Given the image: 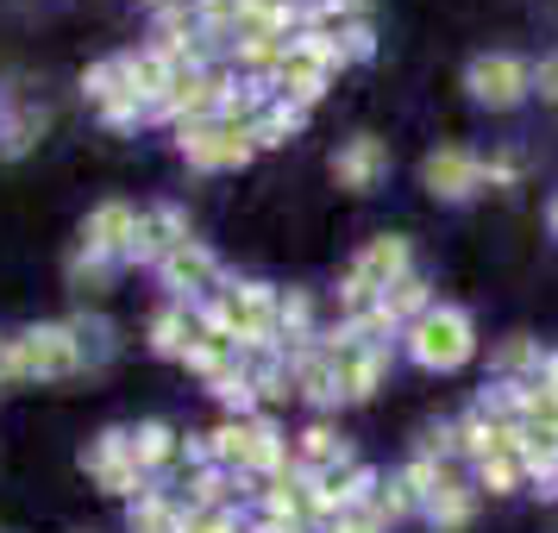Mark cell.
<instances>
[{
    "label": "cell",
    "instance_id": "6da1fadb",
    "mask_svg": "<svg viewBox=\"0 0 558 533\" xmlns=\"http://www.w3.org/2000/svg\"><path fill=\"white\" fill-rule=\"evenodd\" d=\"M402 352L421 371H458V364H471V352H477V327H471L464 307L433 302L414 327H402Z\"/></svg>",
    "mask_w": 558,
    "mask_h": 533
},
{
    "label": "cell",
    "instance_id": "7a4b0ae2",
    "mask_svg": "<svg viewBox=\"0 0 558 533\" xmlns=\"http://www.w3.org/2000/svg\"><path fill=\"white\" fill-rule=\"evenodd\" d=\"M7 358H13V377H76L82 364H88V339H82V327L45 320V327L13 332Z\"/></svg>",
    "mask_w": 558,
    "mask_h": 533
},
{
    "label": "cell",
    "instance_id": "3957f363",
    "mask_svg": "<svg viewBox=\"0 0 558 533\" xmlns=\"http://www.w3.org/2000/svg\"><path fill=\"white\" fill-rule=\"evenodd\" d=\"M464 88H471V101L489 107V113H508V107H521L533 95V63L508 51H483L471 70H464Z\"/></svg>",
    "mask_w": 558,
    "mask_h": 533
},
{
    "label": "cell",
    "instance_id": "277c9868",
    "mask_svg": "<svg viewBox=\"0 0 558 533\" xmlns=\"http://www.w3.org/2000/svg\"><path fill=\"white\" fill-rule=\"evenodd\" d=\"M82 471L95 477V489L107 496H145V471H138V458H132V427H107L88 439V452H82Z\"/></svg>",
    "mask_w": 558,
    "mask_h": 533
},
{
    "label": "cell",
    "instance_id": "5b68a950",
    "mask_svg": "<svg viewBox=\"0 0 558 533\" xmlns=\"http://www.w3.org/2000/svg\"><path fill=\"white\" fill-rule=\"evenodd\" d=\"M227 88H232V76H220V70H189V76L170 82V95L151 107V120H170V126H202V120H220Z\"/></svg>",
    "mask_w": 558,
    "mask_h": 533
},
{
    "label": "cell",
    "instance_id": "8992f818",
    "mask_svg": "<svg viewBox=\"0 0 558 533\" xmlns=\"http://www.w3.org/2000/svg\"><path fill=\"white\" fill-rule=\"evenodd\" d=\"M177 152L189 157L195 170H245L257 157V145H252V132L202 120V126H177Z\"/></svg>",
    "mask_w": 558,
    "mask_h": 533
},
{
    "label": "cell",
    "instance_id": "52a82bcc",
    "mask_svg": "<svg viewBox=\"0 0 558 533\" xmlns=\"http://www.w3.org/2000/svg\"><path fill=\"white\" fill-rule=\"evenodd\" d=\"M157 282H163L182 307H195V302H207V295H220V257L207 252L202 239H182V245H170V257L157 264Z\"/></svg>",
    "mask_w": 558,
    "mask_h": 533
},
{
    "label": "cell",
    "instance_id": "ba28073f",
    "mask_svg": "<svg viewBox=\"0 0 558 533\" xmlns=\"http://www.w3.org/2000/svg\"><path fill=\"white\" fill-rule=\"evenodd\" d=\"M421 182H427L433 202H471L483 189V157L464 152V145H439V152L421 163Z\"/></svg>",
    "mask_w": 558,
    "mask_h": 533
},
{
    "label": "cell",
    "instance_id": "9c48e42d",
    "mask_svg": "<svg viewBox=\"0 0 558 533\" xmlns=\"http://www.w3.org/2000/svg\"><path fill=\"white\" fill-rule=\"evenodd\" d=\"M383 177H389V145H383L377 132H357V138H345V145L332 152V182H339V189L364 195V189H377Z\"/></svg>",
    "mask_w": 558,
    "mask_h": 533
},
{
    "label": "cell",
    "instance_id": "30bf717a",
    "mask_svg": "<svg viewBox=\"0 0 558 533\" xmlns=\"http://www.w3.org/2000/svg\"><path fill=\"white\" fill-rule=\"evenodd\" d=\"M138 207H126V202H101L88 220H82V245L76 252H88V257H107V264H120V252L132 245V232H138Z\"/></svg>",
    "mask_w": 558,
    "mask_h": 533
},
{
    "label": "cell",
    "instance_id": "8fae6325",
    "mask_svg": "<svg viewBox=\"0 0 558 533\" xmlns=\"http://www.w3.org/2000/svg\"><path fill=\"white\" fill-rule=\"evenodd\" d=\"M289 464H295L289 433H282L270 414H252V421H245V477L252 483H277Z\"/></svg>",
    "mask_w": 558,
    "mask_h": 533
},
{
    "label": "cell",
    "instance_id": "7c38bea8",
    "mask_svg": "<svg viewBox=\"0 0 558 533\" xmlns=\"http://www.w3.org/2000/svg\"><path fill=\"white\" fill-rule=\"evenodd\" d=\"M282 364H289V377H295V396H307L314 408H339V371H332V358L320 352V339L282 352Z\"/></svg>",
    "mask_w": 558,
    "mask_h": 533
},
{
    "label": "cell",
    "instance_id": "4fadbf2b",
    "mask_svg": "<svg viewBox=\"0 0 558 533\" xmlns=\"http://www.w3.org/2000/svg\"><path fill=\"white\" fill-rule=\"evenodd\" d=\"M352 270H364V277L377 282V289H389V282L414 277V245H408L402 232H377V239H371V245L357 252Z\"/></svg>",
    "mask_w": 558,
    "mask_h": 533
},
{
    "label": "cell",
    "instance_id": "5bb4252c",
    "mask_svg": "<svg viewBox=\"0 0 558 533\" xmlns=\"http://www.w3.org/2000/svg\"><path fill=\"white\" fill-rule=\"evenodd\" d=\"M332 371H339V402H371L389 377V346H364V352L339 358Z\"/></svg>",
    "mask_w": 558,
    "mask_h": 533
},
{
    "label": "cell",
    "instance_id": "9a60e30c",
    "mask_svg": "<svg viewBox=\"0 0 558 533\" xmlns=\"http://www.w3.org/2000/svg\"><path fill=\"white\" fill-rule=\"evenodd\" d=\"M421 514L433 521V533H464V528H471V514H477V483L446 477L427 502H421Z\"/></svg>",
    "mask_w": 558,
    "mask_h": 533
},
{
    "label": "cell",
    "instance_id": "2e32d148",
    "mask_svg": "<svg viewBox=\"0 0 558 533\" xmlns=\"http://www.w3.org/2000/svg\"><path fill=\"white\" fill-rule=\"evenodd\" d=\"M120 70H126L132 101H145V113H151V107L170 95V82H177V70H170V63H163L151 45H145V51H126V57H120Z\"/></svg>",
    "mask_w": 558,
    "mask_h": 533
},
{
    "label": "cell",
    "instance_id": "e0dca14e",
    "mask_svg": "<svg viewBox=\"0 0 558 533\" xmlns=\"http://www.w3.org/2000/svg\"><path fill=\"white\" fill-rule=\"evenodd\" d=\"M189 528V502L170 496L163 483H145V496L132 502V533H182Z\"/></svg>",
    "mask_w": 558,
    "mask_h": 533
},
{
    "label": "cell",
    "instance_id": "ac0fdd59",
    "mask_svg": "<svg viewBox=\"0 0 558 533\" xmlns=\"http://www.w3.org/2000/svg\"><path fill=\"white\" fill-rule=\"evenodd\" d=\"M295 458H302V464H314V471H345V464H357L352 439H345L339 427H327V421H314V427L295 439Z\"/></svg>",
    "mask_w": 558,
    "mask_h": 533
},
{
    "label": "cell",
    "instance_id": "d6986e66",
    "mask_svg": "<svg viewBox=\"0 0 558 533\" xmlns=\"http://www.w3.org/2000/svg\"><path fill=\"white\" fill-rule=\"evenodd\" d=\"M177 452H182V433L170 427V421H138V427H132V458H138L145 477L163 471V464H177Z\"/></svg>",
    "mask_w": 558,
    "mask_h": 533
},
{
    "label": "cell",
    "instance_id": "ffe728a7",
    "mask_svg": "<svg viewBox=\"0 0 558 533\" xmlns=\"http://www.w3.org/2000/svg\"><path fill=\"white\" fill-rule=\"evenodd\" d=\"M289 57H295V63H314V70H327V76H339V70H345L339 26H302L295 38H289Z\"/></svg>",
    "mask_w": 558,
    "mask_h": 533
},
{
    "label": "cell",
    "instance_id": "44dd1931",
    "mask_svg": "<svg viewBox=\"0 0 558 533\" xmlns=\"http://www.w3.org/2000/svg\"><path fill=\"white\" fill-rule=\"evenodd\" d=\"M539 364H546V346H539V339H527V332L502 339V346H496V358H489V371H496V377H514V383H533V377H539Z\"/></svg>",
    "mask_w": 558,
    "mask_h": 533
},
{
    "label": "cell",
    "instance_id": "7402d4cb",
    "mask_svg": "<svg viewBox=\"0 0 558 533\" xmlns=\"http://www.w3.org/2000/svg\"><path fill=\"white\" fill-rule=\"evenodd\" d=\"M270 82H277L282 101H295V107L307 113V107L327 95V82H332V76H327V70H314V63H295V57H282V70H277Z\"/></svg>",
    "mask_w": 558,
    "mask_h": 533
},
{
    "label": "cell",
    "instance_id": "603a6c76",
    "mask_svg": "<svg viewBox=\"0 0 558 533\" xmlns=\"http://www.w3.org/2000/svg\"><path fill=\"white\" fill-rule=\"evenodd\" d=\"M277 332H282V352H295V346H314V295H307V289H282V302H277Z\"/></svg>",
    "mask_w": 558,
    "mask_h": 533
},
{
    "label": "cell",
    "instance_id": "cb8c5ba5",
    "mask_svg": "<svg viewBox=\"0 0 558 533\" xmlns=\"http://www.w3.org/2000/svg\"><path fill=\"white\" fill-rule=\"evenodd\" d=\"M189 339H195V307L170 302V307H163V314L151 320V352H157V358H177V364H182Z\"/></svg>",
    "mask_w": 558,
    "mask_h": 533
},
{
    "label": "cell",
    "instance_id": "d4e9b609",
    "mask_svg": "<svg viewBox=\"0 0 558 533\" xmlns=\"http://www.w3.org/2000/svg\"><path fill=\"white\" fill-rule=\"evenodd\" d=\"M257 514L295 533V528L307 521V496H302V489H295L289 477H277V483H264V489H257Z\"/></svg>",
    "mask_w": 558,
    "mask_h": 533
},
{
    "label": "cell",
    "instance_id": "484cf974",
    "mask_svg": "<svg viewBox=\"0 0 558 533\" xmlns=\"http://www.w3.org/2000/svg\"><path fill=\"white\" fill-rule=\"evenodd\" d=\"M302 120H307L302 107H295V101H282V95H277V101H270L264 113H257L252 145H257V152H277V145H289V138L302 132Z\"/></svg>",
    "mask_w": 558,
    "mask_h": 533
},
{
    "label": "cell",
    "instance_id": "4316f807",
    "mask_svg": "<svg viewBox=\"0 0 558 533\" xmlns=\"http://www.w3.org/2000/svg\"><path fill=\"white\" fill-rule=\"evenodd\" d=\"M427 307H433V282L427 277H402V282H389V289H383V314H389L396 327H414Z\"/></svg>",
    "mask_w": 558,
    "mask_h": 533
},
{
    "label": "cell",
    "instance_id": "83f0119b",
    "mask_svg": "<svg viewBox=\"0 0 558 533\" xmlns=\"http://www.w3.org/2000/svg\"><path fill=\"white\" fill-rule=\"evenodd\" d=\"M327 489L339 496V508L352 514V508H371V502H377L383 477L371 471V464H345V471H327Z\"/></svg>",
    "mask_w": 558,
    "mask_h": 533
},
{
    "label": "cell",
    "instance_id": "f1b7e54d",
    "mask_svg": "<svg viewBox=\"0 0 558 533\" xmlns=\"http://www.w3.org/2000/svg\"><path fill=\"white\" fill-rule=\"evenodd\" d=\"M214 396H220V402H227L232 414H239V421H252V414H257V383H252V364H239V358H232L227 371L214 377Z\"/></svg>",
    "mask_w": 558,
    "mask_h": 533
},
{
    "label": "cell",
    "instance_id": "f546056e",
    "mask_svg": "<svg viewBox=\"0 0 558 533\" xmlns=\"http://www.w3.org/2000/svg\"><path fill=\"white\" fill-rule=\"evenodd\" d=\"M163 257H170V239H163V232H157V220L145 214V220H138V232H132V245L120 252V270H157Z\"/></svg>",
    "mask_w": 558,
    "mask_h": 533
},
{
    "label": "cell",
    "instance_id": "4dcf8cb0",
    "mask_svg": "<svg viewBox=\"0 0 558 533\" xmlns=\"http://www.w3.org/2000/svg\"><path fill=\"white\" fill-rule=\"evenodd\" d=\"M458 427V458H471V464H483V458H496V421L489 414H464V421H452Z\"/></svg>",
    "mask_w": 558,
    "mask_h": 533
},
{
    "label": "cell",
    "instance_id": "1f68e13d",
    "mask_svg": "<svg viewBox=\"0 0 558 533\" xmlns=\"http://www.w3.org/2000/svg\"><path fill=\"white\" fill-rule=\"evenodd\" d=\"M82 95L95 107H113V101H126L132 88H126V70H120V57H107V63H95L88 76H82Z\"/></svg>",
    "mask_w": 558,
    "mask_h": 533
},
{
    "label": "cell",
    "instance_id": "d6a6232c",
    "mask_svg": "<svg viewBox=\"0 0 558 533\" xmlns=\"http://www.w3.org/2000/svg\"><path fill=\"white\" fill-rule=\"evenodd\" d=\"M232 358H239L232 346H220V339H202V332H195V339H189V352H182V371H195V377L214 383V377L232 364Z\"/></svg>",
    "mask_w": 558,
    "mask_h": 533
},
{
    "label": "cell",
    "instance_id": "836d02e7",
    "mask_svg": "<svg viewBox=\"0 0 558 533\" xmlns=\"http://www.w3.org/2000/svg\"><path fill=\"white\" fill-rule=\"evenodd\" d=\"M521 483H527V477H521V458L496 452V458H483V464H477V496H514Z\"/></svg>",
    "mask_w": 558,
    "mask_h": 533
},
{
    "label": "cell",
    "instance_id": "e575fe53",
    "mask_svg": "<svg viewBox=\"0 0 558 533\" xmlns=\"http://www.w3.org/2000/svg\"><path fill=\"white\" fill-rule=\"evenodd\" d=\"M371 514H377L383 528H396V521H408V514H421V502L408 496V483H402V477H389V483L377 489V502H371Z\"/></svg>",
    "mask_w": 558,
    "mask_h": 533
},
{
    "label": "cell",
    "instance_id": "d590c367",
    "mask_svg": "<svg viewBox=\"0 0 558 533\" xmlns=\"http://www.w3.org/2000/svg\"><path fill=\"white\" fill-rule=\"evenodd\" d=\"M377 302H383V289L364 277V270H345V277H339V320H345V314H364V307H377Z\"/></svg>",
    "mask_w": 558,
    "mask_h": 533
},
{
    "label": "cell",
    "instance_id": "8d00e7d4",
    "mask_svg": "<svg viewBox=\"0 0 558 533\" xmlns=\"http://www.w3.org/2000/svg\"><path fill=\"white\" fill-rule=\"evenodd\" d=\"M113 270H120V264H107V257H88V252H76V257H70V282H76L82 295H107V282H113Z\"/></svg>",
    "mask_w": 558,
    "mask_h": 533
},
{
    "label": "cell",
    "instance_id": "74e56055",
    "mask_svg": "<svg viewBox=\"0 0 558 533\" xmlns=\"http://www.w3.org/2000/svg\"><path fill=\"white\" fill-rule=\"evenodd\" d=\"M252 383H257V402H289V396H295V377H289V364H282V358L252 364Z\"/></svg>",
    "mask_w": 558,
    "mask_h": 533
},
{
    "label": "cell",
    "instance_id": "f35d334b",
    "mask_svg": "<svg viewBox=\"0 0 558 533\" xmlns=\"http://www.w3.org/2000/svg\"><path fill=\"white\" fill-rule=\"evenodd\" d=\"M207 446H214V464H227V471H245V421H227V427L207 433Z\"/></svg>",
    "mask_w": 558,
    "mask_h": 533
},
{
    "label": "cell",
    "instance_id": "ab89813d",
    "mask_svg": "<svg viewBox=\"0 0 558 533\" xmlns=\"http://www.w3.org/2000/svg\"><path fill=\"white\" fill-rule=\"evenodd\" d=\"M38 113H7V126H0V152L7 157H26L32 152V138H38Z\"/></svg>",
    "mask_w": 558,
    "mask_h": 533
},
{
    "label": "cell",
    "instance_id": "60d3db41",
    "mask_svg": "<svg viewBox=\"0 0 558 533\" xmlns=\"http://www.w3.org/2000/svg\"><path fill=\"white\" fill-rule=\"evenodd\" d=\"M339 51H345V63H371V57H377L371 20H345V26H339Z\"/></svg>",
    "mask_w": 558,
    "mask_h": 533
},
{
    "label": "cell",
    "instance_id": "b9f144b4",
    "mask_svg": "<svg viewBox=\"0 0 558 533\" xmlns=\"http://www.w3.org/2000/svg\"><path fill=\"white\" fill-rule=\"evenodd\" d=\"M182 533H245V521H239V508H214V514H189Z\"/></svg>",
    "mask_w": 558,
    "mask_h": 533
},
{
    "label": "cell",
    "instance_id": "7bdbcfd3",
    "mask_svg": "<svg viewBox=\"0 0 558 533\" xmlns=\"http://www.w3.org/2000/svg\"><path fill=\"white\" fill-rule=\"evenodd\" d=\"M421 458L452 464V458H458V427H427V439H421Z\"/></svg>",
    "mask_w": 558,
    "mask_h": 533
},
{
    "label": "cell",
    "instance_id": "ee69618b",
    "mask_svg": "<svg viewBox=\"0 0 558 533\" xmlns=\"http://www.w3.org/2000/svg\"><path fill=\"white\" fill-rule=\"evenodd\" d=\"M533 95H539V101H553V107H558V51H553V57H539V63H533Z\"/></svg>",
    "mask_w": 558,
    "mask_h": 533
},
{
    "label": "cell",
    "instance_id": "f6af8a7d",
    "mask_svg": "<svg viewBox=\"0 0 558 533\" xmlns=\"http://www.w3.org/2000/svg\"><path fill=\"white\" fill-rule=\"evenodd\" d=\"M320 533H389V528H383L371 508H352V514H339V521H332V528H320Z\"/></svg>",
    "mask_w": 558,
    "mask_h": 533
},
{
    "label": "cell",
    "instance_id": "bcb514c9",
    "mask_svg": "<svg viewBox=\"0 0 558 533\" xmlns=\"http://www.w3.org/2000/svg\"><path fill=\"white\" fill-rule=\"evenodd\" d=\"M101 120L107 126H145V120H151V113H145V101H113V107H101Z\"/></svg>",
    "mask_w": 558,
    "mask_h": 533
},
{
    "label": "cell",
    "instance_id": "7dc6e473",
    "mask_svg": "<svg viewBox=\"0 0 558 533\" xmlns=\"http://www.w3.org/2000/svg\"><path fill=\"white\" fill-rule=\"evenodd\" d=\"M151 220H157V232H163L170 245H182V239H189V214H182V207H157Z\"/></svg>",
    "mask_w": 558,
    "mask_h": 533
},
{
    "label": "cell",
    "instance_id": "c3c4849f",
    "mask_svg": "<svg viewBox=\"0 0 558 533\" xmlns=\"http://www.w3.org/2000/svg\"><path fill=\"white\" fill-rule=\"evenodd\" d=\"M514 177H521V163H514V157H489V163H483V182H489V189H508Z\"/></svg>",
    "mask_w": 558,
    "mask_h": 533
},
{
    "label": "cell",
    "instance_id": "681fc988",
    "mask_svg": "<svg viewBox=\"0 0 558 533\" xmlns=\"http://www.w3.org/2000/svg\"><path fill=\"white\" fill-rule=\"evenodd\" d=\"M332 7H339V26H345V20H364V13H371V0H332Z\"/></svg>",
    "mask_w": 558,
    "mask_h": 533
},
{
    "label": "cell",
    "instance_id": "f907efd6",
    "mask_svg": "<svg viewBox=\"0 0 558 533\" xmlns=\"http://www.w3.org/2000/svg\"><path fill=\"white\" fill-rule=\"evenodd\" d=\"M533 383H546V389L558 396V352H546V364H539V377H533Z\"/></svg>",
    "mask_w": 558,
    "mask_h": 533
},
{
    "label": "cell",
    "instance_id": "816d5d0a",
    "mask_svg": "<svg viewBox=\"0 0 558 533\" xmlns=\"http://www.w3.org/2000/svg\"><path fill=\"white\" fill-rule=\"evenodd\" d=\"M245 533H289V528H277V521H264V514H257V521H245ZM302 533V528H295Z\"/></svg>",
    "mask_w": 558,
    "mask_h": 533
},
{
    "label": "cell",
    "instance_id": "f5cc1de1",
    "mask_svg": "<svg viewBox=\"0 0 558 533\" xmlns=\"http://www.w3.org/2000/svg\"><path fill=\"white\" fill-rule=\"evenodd\" d=\"M546 227H553V239H558V195H553V207H546Z\"/></svg>",
    "mask_w": 558,
    "mask_h": 533
},
{
    "label": "cell",
    "instance_id": "db71d44e",
    "mask_svg": "<svg viewBox=\"0 0 558 533\" xmlns=\"http://www.w3.org/2000/svg\"><path fill=\"white\" fill-rule=\"evenodd\" d=\"M138 7H157V13H163V7H177V0H138Z\"/></svg>",
    "mask_w": 558,
    "mask_h": 533
},
{
    "label": "cell",
    "instance_id": "11a10c76",
    "mask_svg": "<svg viewBox=\"0 0 558 533\" xmlns=\"http://www.w3.org/2000/svg\"><path fill=\"white\" fill-rule=\"evenodd\" d=\"M0 126H7V107H0Z\"/></svg>",
    "mask_w": 558,
    "mask_h": 533
}]
</instances>
